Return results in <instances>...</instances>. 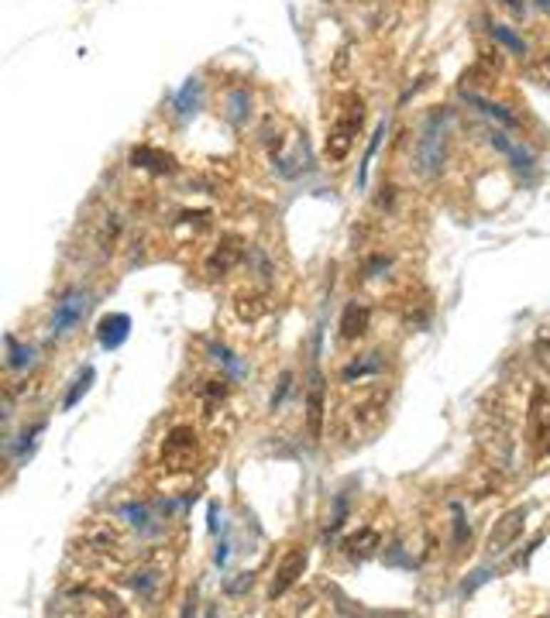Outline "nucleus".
Instances as JSON below:
<instances>
[{
  "mask_svg": "<svg viewBox=\"0 0 550 618\" xmlns=\"http://www.w3.org/2000/svg\"><path fill=\"white\" fill-rule=\"evenodd\" d=\"M502 7H509V11H523V0H499Z\"/></svg>",
  "mask_w": 550,
  "mask_h": 618,
  "instance_id": "f3484780",
  "label": "nucleus"
},
{
  "mask_svg": "<svg viewBox=\"0 0 550 618\" xmlns=\"http://www.w3.org/2000/svg\"><path fill=\"white\" fill-rule=\"evenodd\" d=\"M131 162H135V169H148V172H158V175H172L176 172V162H172V154L158 152V148H135L131 152Z\"/></svg>",
  "mask_w": 550,
  "mask_h": 618,
  "instance_id": "f8f14e48",
  "label": "nucleus"
},
{
  "mask_svg": "<svg viewBox=\"0 0 550 618\" xmlns=\"http://www.w3.org/2000/svg\"><path fill=\"white\" fill-rule=\"evenodd\" d=\"M244 258V248H241V241L237 237H224L220 244H217L214 251H210V258H207V275H227V271H234V265Z\"/></svg>",
  "mask_w": 550,
  "mask_h": 618,
  "instance_id": "6e6552de",
  "label": "nucleus"
},
{
  "mask_svg": "<svg viewBox=\"0 0 550 618\" xmlns=\"http://www.w3.org/2000/svg\"><path fill=\"white\" fill-rule=\"evenodd\" d=\"M224 107H227L224 114L231 117L234 124H241V120H244V107H248V93H244V90H234V93H227Z\"/></svg>",
  "mask_w": 550,
  "mask_h": 618,
  "instance_id": "4468645a",
  "label": "nucleus"
},
{
  "mask_svg": "<svg viewBox=\"0 0 550 618\" xmlns=\"http://www.w3.org/2000/svg\"><path fill=\"white\" fill-rule=\"evenodd\" d=\"M162 464H165V471H193V464H197V429L193 426H176L165 433Z\"/></svg>",
  "mask_w": 550,
  "mask_h": 618,
  "instance_id": "20e7f679",
  "label": "nucleus"
},
{
  "mask_svg": "<svg viewBox=\"0 0 550 618\" xmlns=\"http://www.w3.org/2000/svg\"><path fill=\"white\" fill-rule=\"evenodd\" d=\"M365 124V103L358 93H344L334 100V110L327 114V158L344 162L351 152L354 137L361 135Z\"/></svg>",
  "mask_w": 550,
  "mask_h": 618,
  "instance_id": "f257e3e1",
  "label": "nucleus"
},
{
  "mask_svg": "<svg viewBox=\"0 0 550 618\" xmlns=\"http://www.w3.org/2000/svg\"><path fill=\"white\" fill-rule=\"evenodd\" d=\"M492 35H495V38L502 41V45H509V48L516 52V56H526V45H523V38H516V35H512L509 28H506V24H495V28H492Z\"/></svg>",
  "mask_w": 550,
  "mask_h": 618,
  "instance_id": "2eb2a0df",
  "label": "nucleus"
},
{
  "mask_svg": "<svg viewBox=\"0 0 550 618\" xmlns=\"http://www.w3.org/2000/svg\"><path fill=\"white\" fill-rule=\"evenodd\" d=\"M454 117L451 110H437L423 120L420 137H416V148H412V162H416V172L423 175H440L444 169V154H447V135H451Z\"/></svg>",
  "mask_w": 550,
  "mask_h": 618,
  "instance_id": "f03ea898",
  "label": "nucleus"
},
{
  "mask_svg": "<svg viewBox=\"0 0 550 618\" xmlns=\"http://www.w3.org/2000/svg\"><path fill=\"white\" fill-rule=\"evenodd\" d=\"M4 344H7V371H24V367H31V361H35V350L21 347L14 337H7Z\"/></svg>",
  "mask_w": 550,
  "mask_h": 618,
  "instance_id": "ddd939ff",
  "label": "nucleus"
},
{
  "mask_svg": "<svg viewBox=\"0 0 550 618\" xmlns=\"http://www.w3.org/2000/svg\"><path fill=\"white\" fill-rule=\"evenodd\" d=\"M526 433L533 444V457H547L550 454V399L544 388H533L530 395V412H526Z\"/></svg>",
  "mask_w": 550,
  "mask_h": 618,
  "instance_id": "39448f33",
  "label": "nucleus"
},
{
  "mask_svg": "<svg viewBox=\"0 0 550 618\" xmlns=\"http://www.w3.org/2000/svg\"><path fill=\"white\" fill-rule=\"evenodd\" d=\"M90 313V292L79 289V286H73V289H66L56 299V306H52V316H48V333L56 337V340H66V337H73L79 330V323H83V316Z\"/></svg>",
  "mask_w": 550,
  "mask_h": 618,
  "instance_id": "7ed1b4c3",
  "label": "nucleus"
},
{
  "mask_svg": "<svg viewBox=\"0 0 550 618\" xmlns=\"http://www.w3.org/2000/svg\"><path fill=\"white\" fill-rule=\"evenodd\" d=\"M303 570H306V550L303 546H293L282 560H279V567H275L272 574V584H269V598H282L289 587H293L296 580L303 577Z\"/></svg>",
  "mask_w": 550,
  "mask_h": 618,
  "instance_id": "0eeeda50",
  "label": "nucleus"
},
{
  "mask_svg": "<svg viewBox=\"0 0 550 618\" xmlns=\"http://www.w3.org/2000/svg\"><path fill=\"white\" fill-rule=\"evenodd\" d=\"M90 382H93V367H86V371H83V375L76 378V388L69 392V399H66V409H73V406H76V402H79V395H83V392L90 388Z\"/></svg>",
  "mask_w": 550,
  "mask_h": 618,
  "instance_id": "dca6fc26",
  "label": "nucleus"
},
{
  "mask_svg": "<svg viewBox=\"0 0 550 618\" xmlns=\"http://www.w3.org/2000/svg\"><path fill=\"white\" fill-rule=\"evenodd\" d=\"M323 412H327V392H323V378L313 375V385H310V395H306V426H310V436H320L323 433Z\"/></svg>",
  "mask_w": 550,
  "mask_h": 618,
  "instance_id": "1a4fd4ad",
  "label": "nucleus"
},
{
  "mask_svg": "<svg viewBox=\"0 0 550 618\" xmlns=\"http://www.w3.org/2000/svg\"><path fill=\"white\" fill-rule=\"evenodd\" d=\"M128 330H131V320H128L124 313H110V316L100 320L97 337H100V344H103L107 350H114V347H120V344L128 340Z\"/></svg>",
  "mask_w": 550,
  "mask_h": 618,
  "instance_id": "9b49d317",
  "label": "nucleus"
},
{
  "mask_svg": "<svg viewBox=\"0 0 550 618\" xmlns=\"http://www.w3.org/2000/svg\"><path fill=\"white\" fill-rule=\"evenodd\" d=\"M523 522H526V508H509L502 519L495 522V529H492L489 543H485V550H489V557H502L506 550H509L512 543L523 536Z\"/></svg>",
  "mask_w": 550,
  "mask_h": 618,
  "instance_id": "423d86ee",
  "label": "nucleus"
},
{
  "mask_svg": "<svg viewBox=\"0 0 550 618\" xmlns=\"http://www.w3.org/2000/svg\"><path fill=\"white\" fill-rule=\"evenodd\" d=\"M368 320H372V309L365 306V303H358V299L348 303L344 316H341V340H358V337H365Z\"/></svg>",
  "mask_w": 550,
  "mask_h": 618,
  "instance_id": "9d476101",
  "label": "nucleus"
}]
</instances>
